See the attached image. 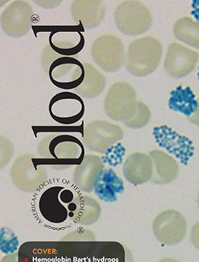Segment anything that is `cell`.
<instances>
[{"instance_id": "6da1fadb", "label": "cell", "mask_w": 199, "mask_h": 262, "mask_svg": "<svg viewBox=\"0 0 199 262\" xmlns=\"http://www.w3.org/2000/svg\"><path fill=\"white\" fill-rule=\"evenodd\" d=\"M81 195L74 186L44 185L33 196V213L48 226L76 223Z\"/></svg>"}, {"instance_id": "7a4b0ae2", "label": "cell", "mask_w": 199, "mask_h": 262, "mask_svg": "<svg viewBox=\"0 0 199 262\" xmlns=\"http://www.w3.org/2000/svg\"><path fill=\"white\" fill-rule=\"evenodd\" d=\"M40 161L55 169H65L81 164L85 157L84 145L70 134H53L44 137L38 145Z\"/></svg>"}, {"instance_id": "3957f363", "label": "cell", "mask_w": 199, "mask_h": 262, "mask_svg": "<svg viewBox=\"0 0 199 262\" xmlns=\"http://www.w3.org/2000/svg\"><path fill=\"white\" fill-rule=\"evenodd\" d=\"M163 46L152 36L137 38L129 44L126 55V69L135 77H146L160 66Z\"/></svg>"}, {"instance_id": "277c9868", "label": "cell", "mask_w": 199, "mask_h": 262, "mask_svg": "<svg viewBox=\"0 0 199 262\" xmlns=\"http://www.w3.org/2000/svg\"><path fill=\"white\" fill-rule=\"evenodd\" d=\"M114 23L117 29L126 35H141L147 32L152 24L150 10L142 2H122L114 11Z\"/></svg>"}, {"instance_id": "5b68a950", "label": "cell", "mask_w": 199, "mask_h": 262, "mask_svg": "<svg viewBox=\"0 0 199 262\" xmlns=\"http://www.w3.org/2000/svg\"><path fill=\"white\" fill-rule=\"evenodd\" d=\"M137 102L134 87L126 81H118L109 88L103 108L108 118L124 123L135 116Z\"/></svg>"}, {"instance_id": "8992f818", "label": "cell", "mask_w": 199, "mask_h": 262, "mask_svg": "<svg viewBox=\"0 0 199 262\" xmlns=\"http://www.w3.org/2000/svg\"><path fill=\"white\" fill-rule=\"evenodd\" d=\"M91 55L97 66L104 72L114 73L126 62V52L121 40L110 34L100 35L94 41Z\"/></svg>"}, {"instance_id": "52a82bcc", "label": "cell", "mask_w": 199, "mask_h": 262, "mask_svg": "<svg viewBox=\"0 0 199 262\" xmlns=\"http://www.w3.org/2000/svg\"><path fill=\"white\" fill-rule=\"evenodd\" d=\"M51 82L62 90L75 91L84 81V63L73 57H58L48 70Z\"/></svg>"}, {"instance_id": "ba28073f", "label": "cell", "mask_w": 199, "mask_h": 262, "mask_svg": "<svg viewBox=\"0 0 199 262\" xmlns=\"http://www.w3.org/2000/svg\"><path fill=\"white\" fill-rule=\"evenodd\" d=\"M51 118L64 125L78 122L85 113V104L79 95L72 92H61L52 97L49 101Z\"/></svg>"}, {"instance_id": "9c48e42d", "label": "cell", "mask_w": 199, "mask_h": 262, "mask_svg": "<svg viewBox=\"0 0 199 262\" xmlns=\"http://www.w3.org/2000/svg\"><path fill=\"white\" fill-rule=\"evenodd\" d=\"M50 34L49 45L51 49L59 56L72 57L78 55L85 46L84 29L76 26H54L47 27Z\"/></svg>"}, {"instance_id": "30bf717a", "label": "cell", "mask_w": 199, "mask_h": 262, "mask_svg": "<svg viewBox=\"0 0 199 262\" xmlns=\"http://www.w3.org/2000/svg\"><path fill=\"white\" fill-rule=\"evenodd\" d=\"M123 137V130L118 125L98 120L84 127L83 143L90 150L103 154L109 147L118 143Z\"/></svg>"}, {"instance_id": "8fae6325", "label": "cell", "mask_w": 199, "mask_h": 262, "mask_svg": "<svg viewBox=\"0 0 199 262\" xmlns=\"http://www.w3.org/2000/svg\"><path fill=\"white\" fill-rule=\"evenodd\" d=\"M33 9L28 2H12L1 15V28L8 36L21 38L30 32Z\"/></svg>"}, {"instance_id": "7c38bea8", "label": "cell", "mask_w": 199, "mask_h": 262, "mask_svg": "<svg viewBox=\"0 0 199 262\" xmlns=\"http://www.w3.org/2000/svg\"><path fill=\"white\" fill-rule=\"evenodd\" d=\"M13 183L21 189L38 188L47 179L46 166L31 154L18 157L11 169Z\"/></svg>"}, {"instance_id": "4fadbf2b", "label": "cell", "mask_w": 199, "mask_h": 262, "mask_svg": "<svg viewBox=\"0 0 199 262\" xmlns=\"http://www.w3.org/2000/svg\"><path fill=\"white\" fill-rule=\"evenodd\" d=\"M152 229L159 242L167 246H175L186 236L187 223L178 211L166 210L156 217Z\"/></svg>"}, {"instance_id": "5bb4252c", "label": "cell", "mask_w": 199, "mask_h": 262, "mask_svg": "<svg viewBox=\"0 0 199 262\" xmlns=\"http://www.w3.org/2000/svg\"><path fill=\"white\" fill-rule=\"evenodd\" d=\"M199 59L198 52L183 45L172 42L168 46L164 61L165 70L172 78H184L196 67Z\"/></svg>"}, {"instance_id": "9a60e30c", "label": "cell", "mask_w": 199, "mask_h": 262, "mask_svg": "<svg viewBox=\"0 0 199 262\" xmlns=\"http://www.w3.org/2000/svg\"><path fill=\"white\" fill-rule=\"evenodd\" d=\"M153 136L160 147L175 156L184 165H187L194 154L192 142L166 125L154 127Z\"/></svg>"}, {"instance_id": "2e32d148", "label": "cell", "mask_w": 199, "mask_h": 262, "mask_svg": "<svg viewBox=\"0 0 199 262\" xmlns=\"http://www.w3.org/2000/svg\"><path fill=\"white\" fill-rule=\"evenodd\" d=\"M105 6L100 0H76L71 6V14L75 23L84 29L98 27L105 16Z\"/></svg>"}, {"instance_id": "e0dca14e", "label": "cell", "mask_w": 199, "mask_h": 262, "mask_svg": "<svg viewBox=\"0 0 199 262\" xmlns=\"http://www.w3.org/2000/svg\"><path fill=\"white\" fill-rule=\"evenodd\" d=\"M123 172L132 184H143L152 180L153 163L150 156L142 152L130 154L123 163Z\"/></svg>"}, {"instance_id": "ac0fdd59", "label": "cell", "mask_w": 199, "mask_h": 262, "mask_svg": "<svg viewBox=\"0 0 199 262\" xmlns=\"http://www.w3.org/2000/svg\"><path fill=\"white\" fill-rule=\"evenodd\" d=\"M124 183L111 168H103L94 181L93 190L101 201L114 203L124 192Z\"/></svg>"}, {"instance_id": "d6986e66", "label": "cell", "mask_w": 199, "mask_h": 262, "mask_svg": "<svg viewBox=\"0 0 199 262\" xmlns=\"http://www.w3.org/2000/svg\"><path fill=\"white\" fill-rule=\"evenodd\" d=\"M149 155L153 163L152 183L166 184L176 179L180 172V166L173 157L159 149L151 151Z\"/></svg>"}, {"instance_id": "ffe728a7", "label": "cell", "mask_w": 199, "mask_h": 262, "mask_svg": "<svg viewBox=\"0 0 199 262\" xmlns=\"http://www.w3.org/2000/svg\"><path fill=\"white\" fill-rule=\"evenodd\" d=\"M103 168H105L104 164L98 156L86 155L82 163L75 167L73 175L75 185L84 192H92L94 181L98 172Z\"/></svg>"}, {"instance_id": "44dd1931", "label": "cell", "mask_w": 199, "mask_h": 262, "mask_svg": "<svg viewBox=\"0 0 199 262\" xmlns=\"http://www.w3.org/2000/svg\"><path fill=\"white\" fill-rule=\"evenodd\" d=\"M85 75L82 84L74 92L81 98L93 99L99 96L106 87L104 75L90 63H84Z\"/></svg>"}, {"instance_id": "7402d4cb", "label": "cell", "mask_w": 199, "mask_h": 262, "mask_svg": "<svg viewBox=\"0 0 199 262\" xmlns=\"http://www.w3.org/2000/svg\"><path fill=\"white\" fill-rule=\"evenodd\" d=\"M168 106L170 110L190 118L198 110V101L190 88L179 86L171 92Z\"/></svg>"}, {"instance_id": "603a6c76", "label": "cell", "mask_w": 199, "mask_h": 262, "mask_svg": "<svg viewBox=\"0 0 199 262\" xmlns=\"http://www.w3.org/2000/svg\"><path fill=\"white\" fill-rule=\"evenodd\" d=\"M173 34L179 41L199 49V21L183 17L175 21Z\"/></svg>"}, {"instance_id": "cb8c5ba5", "label": "cell", "mask_w": 199, "mask_h": 262, "mask_svg": "<svg viewBox=\"0 0 199 262\" xmlns=\"http://www.w3.org/2000/svg\"><path fill=\"white\" fill-rule=\"evenodd\" d=\"M150 118L151 112L149 107L142 101H138L135 116L129 121L123 123V124L129 128L140 129L145 127L149 123Z\"/></svg>"}, {"instance_id": "d4e9b609", "label": "cell", "mask_w": 199, "mask_h": 262, "mask_svg": "<svg viewBox=\"0 0 199 262\" xmlns=\"http://www.w3.org/2000/svg\"><path fill=\"white\" fill-rule=\"evenodd\" d=\"M0 248L6 255L15 254L18 250V239L16 235L9 228H2L0 232Z\"/></svg>"}, {"instance_id": "484cf974", "label": "cell", "mask_w": 199, "mask_h": 262, "mask_svg": "<svg viewBox=\"0 0 199 262\" xmlns=\"http://www.w3.org/2000/svg\"><path fill=\"white\" fill-rule=\"evenodd\" d=\"M124 154V147L122 146L121 143H118L109 147L100 158L103 164L116 166L122 163Z\"/></svg>"}, {"instance_id": "4316f807", "label": "cell", "mask_w": 199, "mask_h": 262, "mask_svg": "<svg viewBox=\"0 0 199 262\" xmlns=\"http://www.w3.org/2000/svg\"><path fill=\"white\" fill-rule=\"evenodd\" d=\"M58 57L61 56H59L58 54L55 53V52L51 49L49 45H48V46L45 48L41 56V66H42L45 72H48L50 64H52L56 58H58Z\"/></svg>"}, {"instance_id": "83f0119b", "label": "cell", "mask_w": 199, "mask_h": 262, "mask_svg": "<svg viewBox=\"0 0 199 262\" xmlns=\"http://www.w3.org/2000/svg\"><path fill=\"white\" fill-rule=\"evenodd\" d=\"M191 241L193 246L199 250V222L192 228L191 232Z\"/></svg>"}, {"instance_id": "f1b7e54d", "label": "cell", "mask_w": 199, "mask_h": 262, "mask_svg": "<svg viewBox=\"0 0 199 262\" xmlns=\"http://www.w3.org/2000/svg\"><path fill=\"white\" fill-rule=\"evenodd\" d=\"M36 4L38 5L40 7L44 8V9H53L57 7L61 3V1H55V0H50V1H35Z\"/></svg>"}, {"instance_id": "f546056e", "label": "cell", "mask_w": 199, "mask_h": 262, "mask_svg": "<svg viewBox=\"0 0 199 262\" xmlns=\"http://www.w3.org/2000/svg\"><path fill=\"white\" fill-rule=\"evenodd\" d=\"M192 15L195 18V21H199V0L192 2Z\"/></svg>"}, {"instance_id": "4dcf8cb0", "label": "cell", "mask_w": 199, "mask_h": 262, "mask_svg": "<svg viewBox=\"0 0 199 262\" xmlns=\"http://www.w3.org/2000/svg\"><path fill=\"white\" fill-rule=\"evenodd\" d=\"M2 262H18V255L17 254L8 255L2 260Z\"/></svg>"}, {"instance_id": "1f68e13d", "label": "cell", "mask_w": 199, "mask_h": 262, "mask_svg": "<svg viewBox=\"0 0 199 262\" xmlns=\"http://www.w3.org/2000/svg\"><path fill=\"white\" fill-rule=\"evenodd\" d=\"M198 110H197V112H195V113L194 114V115H192V117H190V118H189V121H191V122L193 123L194 124H195V125L199 126V98H198Z\"/></svg>"}, {"instance_id": "d6a6232c", "label": "cell", "mask_w": 199, "mask_h": 262, "mask_svg": "<svg viewBox=\"0 0 199 262\" xmlns=\"http://www.w3.org/2000/svg\"><path fill=\"white\" fill-rule=\"evenodd\" d=\"M158 262H180L176 259H173V258H163V259L160 260V261Z\"/></svg>"}, {"instance_id": "836d02e7", "label": "cell", "mask_w": 199, "mask_h": 262, "mask_svg": "<svg viewBox=\"0 0 199 262\" xmlns=\"http://www.w3.org/2000/svg\"><path fill=\"white\" fill-rule=\"evenodd\" d=\"M198 79H199V67H198Z\"/></svg>"}, {"instance_id": "e575fe53", "label": "cell", "mask_w": 199, "mask_h": 262, "mask_svg": "<svg viewBox=\"0 0 199 262\" xmlns=\"http://www.w3.org/2000/svg\"><path fill=\"white\" fill-rule=\"evenodd\" d=\"M198 208H199V195H198Z\"/></svg>"}]
</instances>
